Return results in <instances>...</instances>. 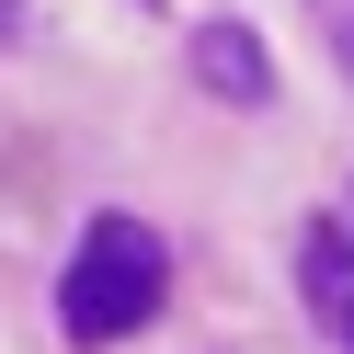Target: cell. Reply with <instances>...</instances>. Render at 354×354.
Masks as SVG:
<instances>
[{
	"label": "cell",
	"mask_w": 354,
	"mask_h": 354,
	"mask_svg": "<svg viewBox=\"0 0 354 354\" xmlns=\"http://www.w3.org/2000/svg\"><path fill=\"white\" fill-rule=\"evenodd\" d=\"M171 297V240L138 229V217H92L69 252V274H57V320H69V343H126V331H149Z\"/></svg>",
	"instance_id": "6da1fadb"
},
{
	"label": "cell",
	"mask_w": 354,
	"mask_h": 354,
	"mask_svg": "<svg viewBox=\"0 0 354 354\" xmlns=\"http://www.w3.org/2000/svg\"><path fill=\"white\" fill-rule=\"evenodd\" d=\"M194 80H206L217 103H240V115L274 103V57H263L252 24H194Z\"/></svg>",
	"instance_id": "7a4b0ae2"
},
{
	"label": "cell",
	"mask_w": 354,
	"mask_h": 354,
	"mask_svg": "<svg viewBox=\"0 0 354 354\" xmlns=\"http://www.w3.org/2000/svg\"><path fill=\"white\" fill-rule=\"evenodd\" d=\"M297 274H308V308L354 343V240L331 229V217H308V229H297Z\"/></svg>",
	"instance_id": "3957f363"
},
{
	"label": "cell",
	"mask_w": 354,
	"mask_h": 354,
	"mask_svg": "<svg viewBox=\"0 0 354 354\" xmlns=\"http://www.w3.org/2000/svg\"><path fill=\"white\" fill-rule=\"evenodd\" d=\"M320 24H331V46H343V80H354V0H320Z\"/></svg>",
	"instance_id": "277c9868"
},
{
	"label": "cell",
	"mask_w": 354,
	"mask_h": 354,
	"mask_svg": "<svg viewBox=\"0 0 354 354\" xmlns=\"http://www.w3.org/2000/svg\"><path fill=\"white\" fill-rule=\"evenodd\" d=\"M12 35H24V0H0V46H12Z\"/></svg>",
	"instance_id": "5b68a950"
},
{
	"label": "cell",
	"mask_w": 354,
	"mask_h": 354,
	"mask_svg": "<svg viewBox=\"0 0 354 354\" xmlns=\"http://www.w3.org/2000/svg\"><path fill=\"white\" fill-rule=\"evenodd\" d=\"M138 12H160V0H138Z\"/></svg>",
	"instance_id": "8992f818"
}]
</instances>
